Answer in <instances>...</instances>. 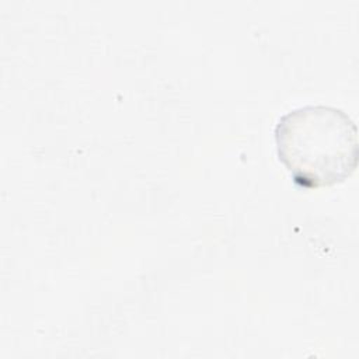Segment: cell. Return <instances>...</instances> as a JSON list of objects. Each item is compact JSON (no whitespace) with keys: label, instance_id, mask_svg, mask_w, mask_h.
I'll return each mask as SVG.
<instances>
[{"label":"cell","instance_id":"6da1fadb","mask_svg":"<svg viewBox=\"0 0 359 359\" xmlns=\"http://www.w3.org/2000/svg\"><path fill=\"white\" fill-rule=\"evenodd\" d=\"M273 139L293 182L313 189L345 181L358 165V129L341 108L309 104L279 116Z\"/></svg>","mask_w":359,"mask_h":359}]
</instances>
